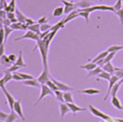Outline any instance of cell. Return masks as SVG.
Instances as JSON below:
<instances>
[{
  "label": "cell",
  "instance_id": "obj_1",
  "mask_svg": "<svg viewBox=\"0 0 123 122\" xmlns=\"http://www.w3.org/2000/svg\"><path fill=\"white\" fill-rule=\"evenodd\" d=\"M36 49L39 50L40 56H41V61H42V64H43V68L44 69H48V62H47V57H48V49H49V45L46 44V42L42 39H38L37 41V45L36 47L33 49V51H35Z\"/></svg>",
  "mask_w": 123,
  "mask_h": 122
},
{
  "label": "cell",
  "instance_id": "obj_2",
  "mask_svg": "<svg viewBox=\"0 0 123 122\" xmlns=\"http://www.w3.org/2000/svg\"><path fill=\"white\" fill-rule=\"evenodd\" d=\"M46 95H53V96H55V94H54V91L52 90V89H50L45 84H43V85H40V94H39V96H38V98H37V102H35V105H37Z\"/></svg>",
  "mask_w": 123,
  "mask_h": 122
},
{
  "label": "cell",
  "instance_id": "obj_3",
  "mask_svg": "<svg viewBox=\"0 0 123 122\" xmlns=\"http://www.w3.org/2000/svg\"><path fill=\"white\" fill-rule=\"evenodd\" d=\"M88 110H90V112H91L93 115H95V116H97V117H100V118H102V119H104V120H111V119L108 114L102 112L101 110H99L98 109H96V108H95L94 106H92V105H88Z\"/></svg>",
  "mask_w": 123,
  "mask_h": 122
},
{
  "label": "cell",
  "instance_id": "obj_4",
  "mask_svg": "<svg viewBox=\"0 0 123 122\" xmlns=\"http://www.w3.org/2000/svg\"><path fill=\"white\" fill-rule=\"evenodd\" d=\"M32 39V40H36V41H37L38 39H40L39 38V36L38 35H37L36 33H34V32H32V31H27L23 36H21V37H16V38H14V41H17V40H21V39Z\"/></svg>",
  "mask_w": 123,
  "mask_h": 122
},
{
  "label": "cell",
  "instance_id": "obj_5",
  "mask_svg": "<svg viewBox=\"0 0 123 122\" xmlns=\"http://www.w3.org/2000/svg\"><path fill=\"white\" fill-rule=\"evenodd\" d=\"M1 89H2V91L4 92V95H5V97H6V100H7V103H8V105H9V107H10V109H11V110H13V106H14V103H15V101L16 100H14V98H13V96L7 90V88L5 87V85L4 86H2L1 87Z\"/></svg>",
  "mask_w": 123,
  "mask_h": 122
},
{
  "label": "cell",
  "instance_id": "obj_6",
  "mask_svg": "<svg viewBox=\"0 0 123 122\" xmlns=\"http://www.w3.org/2000/svg\"><path fill=\"white\" fill-rule=\"evenodd\" d=\"M118 81H119V78H118L116 75L112 74V75H111V79L109 80V86H108V90H107V93H106L105 97L103 98V100H104V101H106V100H107V98L110 96V94H111V90L112 86H113V85H114Z\"/></svg>",
  "mask_w": 123,
  "mask_h": 122
},
{
  "label": "cell",
  "instance_id": "obj_7",
  "mask_svg": "<svg viewBox=\"0 0 123 122\" xmlns=\"http://www.w3.org/2000/svg\"><path fill=\"white\" fill-rule=\"evenodd\" d=\"M50 78H51V76L49 75L48 69H44V68H43L42 72L38 75V77H37V80L38 81V83H39L40 85H43V84H46V82H47Z\"/></svg>",
  "mask_w": 123,
  "mask_h": 122
},
{
  "label": "cell",
  "instance_id": "obj_8",
  "mask_svg": "<svg viewBox=\"0 0 123 122\" xmlns=\"http://www.w3.org/2000/svg\"><path fill=\"white\" fill-rule=\"evenodd\" d=\"M13 110L16 112V114L19 116V118L22 121H25V117H24V114H23V111H22V107H21V101L20 100L15 101L14 106H13Z\"/></svg>",
  "mask_w": 123,
  "mask_h": 122
},
{
  "label": "cell",
  "instance_id": "obj_9",
  "mask_svg": "<svg viewBox=\"0 0 123 122\" xmlns=\"http://www.w3.org/2000/svg\"><path fill=\"white\" fill-rule=\"evenodd\" d=\"M51 80L54 82V84L57 85V87H58V90H62V91H71L73 88L71 87V86H69V85H65L64 83H62V82H60V81H57V80H55V79H53V78H51Z\"/></svg>",
  "mask_w": 123,
  "mask_h": 122
},
{
  "label": "cell",
  "instance_id": "obj_10",
  "mask_svg": "<svg viewBox=\"0 0 123 122\" xmlns=\"http://www.w3.org/2000/svg\"><path fill=\"white\" fill-rule=\"evenodd\" d=\"M66 104H67V106L69 107L70 111L73 112V115H75L76 112H78V111H86V108H81V107L77 106V105L74 104V103H66Z\"/></svg>",
  "mask_w": 123,
  "mask_h": 122
},
{
  "label": "cell",
  "instance_id": "obj_11",
  "mask_svg": "<svg viewBox=\"0 0 123 122\" xmlns=\"http://www.w3.org/2000/svg\"><path fill=\"white\" fill-rule=\"evenodd\" d=\"M111 105H112L115 109L120 110H123V106L121 105L120 100H119V98H118L116 95H115V96H112V97L111 98Z\"/></svg>",
  "mask_w": 123,
  "mask_h": 122
},
{
  "label": "cell",
  "instance_id": "obj_12",
  "mask_svg": "<svg viewBox=\"0 0 123 122\" xmlns=\"http://www.w3.org/2000/svg\"><path fill=\"white\" fill-rule=\"evenodd\" d=\"M60 111H61V119H62L64 117V115L70 111V109L66 103H61L60 104Z\"/></svg>",
  "mask_w": 123,
  "mask_h": 122
},
{
  "label": "cell",
  "instance_id": "obj_13",
  "mask_svg": "<svg viewBox=\"0 0 123 122\" xmlns=\"http://www.w3.org/2000/svg\"><path fill=\"white\" fill-rule=\"evenodd\" d=\"M78 16H79V10L76 9V10L72 11L71 12H69V13L66 15V17H64V22L66 23V22H68V21H70V20H72V19L77 18Z\"/></svg>",
  "mask_w": 123,
  "mask_h": 122
},
{
  "label": "cell",
  "instance_id": "obj_14",
  "mask_svg": "<svg viewBox=\"0 0 123 122\" xmlns=\"http://www.w3.org/2000/svg\"><path fill=\"white\" fill-rule=\"evenodd\" d=\"M23 84L25 85L33 86V87H39L40 86V84L38 83L37 80H35V78L34 79H31V80H25V81H23Z\"/></svg>",
  "mask_w": 123,
  "mask_h": 122
},
{
  "label": "cell",
  "instance_id": "obj_15",
  "mask_svg": "<svg viewBox=\"0 0 123 122\" xmlns=\"http://www.w3.org/2000/svg\"><path fill=\"white\" fill-rule=\"evenodd\" d=\"M102 69L104 70V71H106V72H108V73H110V74H114V71H115V69H114V66L111 64V62L110 61V62H107V63H105L103 66H102Z\"/></svg>",
  "mask_w": 123,
  "mask_h": 122
},
{
  "label": "cell",
  "instance_id": "obj_16",
  "mask_svg": "<svg viewBox=\"0 0 123 122\" xmlns=\"http://www.w3.org/2000/svg\"><path fill=\"white\" fill-rule=\"evenodd\" d=\"M110 52L108 51V50H106V51H103V52H101V53H99L95 58H93L92 60H91V62H94V63H96L98 61H100V60H103V59H105L106 57H107V55L109 54Z\"/></svg>",
  "mask_w": 123,
  "mask_h": 122
},
{
  "label": "cell",
  "instance_id": "obj_17",
  "mask_svg": "<svg viewBox=\"0 0 123 122\" xmlns=\"http://www.w3.org/2000/svg\"><path fill=\"white\" fill-rule=\"evenodd\" d=\"M14 12H15V16H16V18H17V20H18V22H20V23H25V20H26V16L19 11V9H15V11H14Z\"/></svg>",
  "mask_w": 123,
  "mask_h": 122
},
{
  "label": "cell",
  "instance_id": "obj_18",
  "mask_svg": "<svg viewBox=\"0 0 123 122\" xmlns=\"http://www.w3.org/2000/svg\"><path fill=\"white\" fill-rule=\"evenodd\" d=\"M27 29L28 30H30V31H32V32H34V33H36L37 35H40V24H38V23H35V24H33V25H31V26H28L27 27Z\"/></svg>",
  "mask_w": 123,
  "mask_h": 122
},
{
  "label": "cell",
  "instance_id": "obj_19",
  "mask_svg": "<svg viewBox=\"0 0 123 122\" xmlns=\"http://www.w3.org/2000/svg\"><path fill=\"white\" fill-rule=\"evenodd\" d=\"M63 13H64V7H62V6H59V7L55 8L54 11H53V16L54 17L61 16Z\"/></svg>",
  "mask_w": 123,
  "mask_h": 122
},
{
  "label": "cell",
  "instance_id": "obj_20",
  "mask_svg": "<svg viewBox=\"0 0 123 122\" xmlns=\"http://www.w3.org/2000/svg\"><path fill=\"white\" fill-rule=\"evenodd\" d=\"M64 25H65V22H64V18H63V19H62L61 21L57 22L56 24L52 25V27H51L50 31H59L61 28H63V27H64Z\"/></svg>",
  "mask_w": 123,
  "mask_h": 122
},
{
  "label": "cell",
  "instance_id": "obj_21",
  "mask_svg": "<svg viewBox=\"0 0 123 122\" xmlns=\"http://www.w3.org/2000/svg\"><path fill=\"white\" fill-rule=\"evenodd\" d=\"M79 92H82V93L87 94V95H94V94H99L100 90L99 89H95V88H86V89L80 90Z\"/></svg>",
  "mask_w": 123,
  "mask_h": 122
},
{
  "label": "cell",
  "instance_id": "obj_22",
  "mask_svg": "<svg viewBox=\"0 0 123 122\" xmlns=\"http://www.w3.org/2000/svg\"><path fill=\"white\" fill-rule=\"evenodd\" d=\"M18 117H19V116L16 114V112H15L14 110H11V112L9 113L7 119H6L4 122H14Z\"/></svg>",
  "mask_w": 123,
  "mask_h": 122
},
{
  "label": "cell",
  "instance_id": "obj_23",
  "mask_svg": "<svg viewBox=\"0 0 123 122\" xmlns=\"http://www.w3.org/2000/svg\"><path fill=\"white\" fill-rule=\"evenodd\" d=\"M102 67L101 66H96L94 69H92V70H90V71H88V74H87V76L86 77H92V76H98L99 75V73H101L102 72Z\"/></svg>",
  "mask_w": 123,
  "mask_h": 122
},
{
  "label": "cell",
  "instance_id": "obj_24",
  "mask_svg": "<svg viewBox=\"0 0 123 122\" xmlns=\"http://www.w3.org/2000/svg\"><path fill=\"white\" fill-rule=\"evenodd\" d=\"M0 63H1V64H3V65H5V66H11L12 64H13V63L10 61L9 57H8V56H6L5 54L0 58Z\"/></svg>",
  "mask_w": 123,
  "mask_h": 122
},
{
  "label": "cell",
  "instance_id": "obj_25",
  "mask_svg": "<svg viewBox=\"0 0 123 122\" xmlns=\"http://www.w3.org/2000/svg\"><path fill=\"white\" fill-rule=\"evenodd\" d=\"M14 64H16L19 67H25L26 66V63L24 62V60H23V57H22V51L19 52V57L16 59Z\"/></svg>",
  "mask_w": 123,
  "mask_h": 122
},
{
  "label": "cell",
  "instance_id": "obj_26",
  "mask_svg": "<svg viewBox=\"0 0 123 122\" xmlns=\"http://www.w3.org/2000/svg\"><path fill=\"white\" fill-rule=\"evenodd\" d=\"M63 100L64 103H73V95L70 91H64L63 92Z\"/></svg>",
  "mask_w": 123,
  "mask_h": 122
},
{
  "label": "cell",
  "instance_id": "obj_27",
  "mask_svg": "<svg viewBox=\"0 0 123 122\" xmlns=\"http://www.w3.org/2000/svg\"><path fill=\"white\" fill-rule=\"evenodd\" d=\"M96 63H94V62H87V63H86V64H84V65H80V68L81 69H85V70H87V71H90V70H92V69H94L95 67H96Z\"/></svg>",
  "mask_w": 123,
  "mask_h": 122
},
{
  "label": "cell",
  "instance_id": "obj_28",
  "mask_svg": "<svg viewBox=\"0 0 123 122\" xmlns=\"http://www.w3.org/2000/svg\"><path fill=\"white\" fill-rule=\"evenodd\" d=\"M75 6L77 8H81V9H84V8H87V7H90V3L86 0H81L80 2L78 3H75Z\"/></svg>",
  "mask_w": 123,
  "mask_h": 122
},
{
  "label": "cell",
  "instance_id": "obj_29",
  "mask_svg": "<svg viewBox=\"0 0 123 122\" xmlns=\"http://www.w3.org/2000/svg\"><path fill=\"white\" fill-rule=\"evenodd\" d=\"M3 79H4L5 84H7V83L10 82L11 80H12V73H11V72H9L7 69H5V70H4V77H3Z\"/></svg>",
  "mask_w": 123,
  "mask_h": 122
},
{
  "label": "cell",
  "instance_id": "obj_30",
  "mask_svg": "<svg viewBox=\"0 0 123 122\" xmlns=\"http://www.w3.org/2000/svg\"><path fill=\"white\" fill-rule=\"evenodd\" d=\"M54 94H55V97L57 98L58 101H60L61 103H64V100H63V91H62V90H56V91H54Z\"/></svg>",
  "mask_w": 123,
  "mask_h": 122
},
{
  "label": "cell",
  "instance_id": "obj_31",
  "mask_svg": "<svg viewBox=\"0 0 123 122\" xmlns=\"http://www.w3.org/2000/svg\"><path fill=\"white\" fill-rule=\"evenodd\" d=\"M5 41V32H4V26L2 22L0 21V45L4 44Z\"/></svg>",
  "mask_w": 123,
  "mask_h": 122
},
{
  "label": "cell",
  "instance_id": "obj_32",
  "mask_svg": "<svg viewBox=\"0 0 123 122\" xmlns=\"http://www.w3.org/2000/svg\"><path fill=\"white\" fill-rule=\"evenodd\" d=\"M78 10H79V16L84 17V18L86 19V22L88 23V21H89V12H85V11H82V10H80V9H78Z\"/></svg>",
  "mask_w": 123,
  "mask_h": 122
},
{
  "label": "cell",
  "instance_id": "obj_33",
  "mask_svg": "<svg viewBox=\"0 0 123 122\" xmlns=\"http://www.w3.org/2000/svg\"><path fill=\"white\" fill-rule=\"evenodd\" d=\"M98 77H99L100 79H104V80H108V81H109V80L111 79V74H110V73H108V72L102 70V72L99 73Z\"/></svg>",
  "mask_w": 123,
  "mask_h": 122
},
{
  "label": "cell",
  "instance_id": "obj_34",
  "mask_svg": "<svg viewBox=\"0 0 123 122\" xmlns=\"http://www.w3.org/2000/svg\"><path fill=\"white\" fill-rule=\"evenodd\" d=\"M45 85H47V86H48L50 89H52L53 91H56V90H58V87H57V85L54 84V82L51 80V78H50V79H49V80L46 82V84H45Z\"/></svg>",
  "mask_w": 123,
  "mask_h": 122
},
{
  "label": "cell",
  "instance_id": "obj_35",
  "mask_svg": "<svg viewBox=\"0 0 123 122\" xmlns=\"http://www.w3.org/2000/svg\"><path fill=\"white\" fill-rule=\"evenodd\" d=\"M123 49V45H111L108 48L109 52H117Z\"/></svg>",
  "mask_w": 123,
  "mask_h": 122
},
{
  "label": "cell",
  "instance_id": "obj_36",
  "mask_svg": "<svg viewBox=\"0 0 123 122\" xmlns=\"http://www.w3.org/2000/svg\"><path fill=\"white\" fill-rule=\"evenodd\" d=\"M4 32H5V41H7L9 36L13 32V30L9 26H4Z\"/></svg>",
  "mask_w": 123,
  "mask_h": 122
},
{
  "label": "cell",
  "instance_id": "obj_37",
  "mask_svg": "<svg viewBox=\"0 0 123 122\" xmlns=\"http://www.w3.org/2000/svg\"><path fill=\"white\" fill-rule=\"evenodd\" d=\"M115 54H116V52H110V53L107 55V57L104 59V63H107V62L111 61V60L114 58Z\"/></svg>",
  "mask_w": 123,
  "mask_h": 122
},
{
  "label": "cell",
  "instance_id": "obj_38",
  "mask_svg": "<svg viewBox=\"0 0 123 122\" xmlns=\"http://www.w3.org/2000/svg\"><path fill=\"white\" fill-rule=\"evenodd\" d=\"M119 87H120V85L118 84V82L112 86V88H111V94L110 95H111V97L112 96H115L116 95V93H117V91L119 90Z\"/></svg>",
  "mask_w": 123,
  "mask_h": 122
},
{
  "label": "cell",
  "instance_id": "obj_39",
  "mask_svg": "<svg viewBox=\"0 0 123 122\" xmlns=\"http://www.w3.org/2000/svg\"><path fill=\"white\" fill-rule=\"evenodd\" d=\"M52 27V25L48 24V23H43V24H40V32H45V31H48L50 30Z\"/></svg>",
  "mask_w": 123,
  "mask_h": 122
},
{
  "label": "cell",
  "instance_id": "obj_40",
  "mask_svg": "<svg viewBox=\"0 0 123 122\" xmlns=\"http://www.w3.org/2000/svg\"><path fill=\"white\" fill-rule=\"evenodd\" d=\"M18 74L20 75V77L22 78L23 81L25 80H31V79H34V77L30 74H26V73H22V72H18Z\"/></svg>",
  "mask_w": 123,
  "mask_h": 122
},
{
  "label": "cell",
  "instance_id": "obj_41",
  "mask_svg": "<svg viewBox=\"0 0 123 122\" xmlns=\"http://www.w3.org/2000/svg\"><path fill=\"white\" fill-rule=\"evenodd\" d=\"M19 68H20L19 66H17L16 64H14V63H13V64H12L11 66H9V67L7 68V70H8L9 72H11V73H13V72H16Z\"/></svg>",
  "mask_w": 123,
  "mask_h": 122
},
{
  "label": "cell",
  "instance_id": "obj_42",
  "mask_svg": "<svg viewBox=\"0 0 123 122\" xmlns=\"http://www.w3.org/2000/svg\"><path fill=\"white\" fill-rule=\"evenodd\" d=\"M113 8H114L115 12H116V11H118V10H120V9H122V8H123L122 0H117V1L115 2V4L113 5Z\"/></svg>",
  "mask_w": 123,
  "mask_h": 122
},
{
  "label": "cell",
  "instance_id": "obj_43",
  "mask_svg": "<svg viewBox=\"0 0 123 122\" xmlns=\"http://www.w3.org/2000/svg\"><path fill=\"white\" fill-rule=\"evenodd\" d=\"M115 13H116V15L118 16V18H119V20H120V23L123 25V8L120 9V10H118V11H116Z\"/></svg>",
  "mask_w": 123,
  "mask_h": 122
},
{
  "label": "cell",
  "instance_id": "obj_44",
  "mask_svg": "<svg viewBox=\"0 0 123 122\" xmlns=\"http://www.w3.org/2000/svg\"><path fill=\"white\" fill-rule=\"evenodd\" d=\"M76 6H68V7H64V13L65 14H68L69 12H71L72 11L76 10Z\"/></svg>",
  "mask_w": 123,
  "mask_h": 122
},
{
  "label": "cell",
  "instance_id": "obj_45",
  "mask_svg": "<svg viewBox=\"0 0 123 122\" xmlns=\"http://www.w3.org/2000/svg\"><path fill=\"white\" fill-rule=\"evenodd\" d=\"M8 6L10 7L11 12H14V11H15V9H16V6H15V0H11V2L8 4Z\"/></svg>",
  "mask_w": 123,
  "mask_h": 122
},
{
  "label": "cell",
  "instance_id": "obj_46",
  "mask_svg": "<svg viewBox=\"0 0 123 122\" xmlns=\"http://www.w3.org/2000/svg\"><path fill=\"white\" fill-rule=\"evenodd\" d=\"M12 80L14 81H22V78L18 74V72H13L12 73Z\"/></svg>",
  "mask_w": 123,
  "mask_h": 122
},
{
  "label": "cell",
  "instance_id": "obj_47",
  "mask_svg": "<svg viewBox=\"0 0 123 122\" xmlns=\"http://www.w3.org/2000/svg\"><path fill=\"white\" fill-rule=\"evenodd\" d=\"M8 115H9L8 113H6V112H4V111H1V110H0V121L4 122V121L7 119Z\"/></svg>",
  "mask_w": 123,
  "mask_h": 122
},
{
  "label": "cell",
  "instance_id": "obj_48",
  "mask_svg": "<svg viewBox=\"0 0 123 122\" xmlns=\"http://www.w3.org/2000/svg\"><path fill=\"white\" fill-rule=\"evenodd\" d=\"M62 3L64 5V7H68V6H75V3L71 2V1H67V0H62Z\"/></svg>",
  "mask_w": 123,
  "mask_h": 122
},
{
  "label": "cell",
  "instance_id": "obj_49",
  "mask_svg": "<svg viewBox=\"0 0 123 122\" xmlns=\"http://www.w3.org/2000/svg\"><path fill=\"white\" fill-rule=\"evenodd\" d=\"M2 24H3V26H9V27H11L12 22H11V20L9 18H5V19L2 20Z\"/></svg>",
  "mask_w": 123,
  "mask_h": 122
},
{
  "label": "cell",
  "instance_id": "obj_50",
  "mask_svg": "<svg viewBox=\"0 0 123 122\" xmlns=\"http://www.w3.org/2000/svg\"><path fill=\"white\" fill-rule=\"evenodd\" d=\"M25 24H26V26L28 27V26H31V25L35 24V21H34L32 18H29V17H27V18H26V20H25Z\"/></svg>",
  "mask_w": 123,
  "mask_h": 122
},
{
  "label": "cell",
  "instance_id": "obj_51",
  "mask_svg": "<svg viewBox=\"0 0 123 122\" xmlns=\"http://www.w3.org/2000/svg\"><path fill=\"white\" fill-rule=\"evenodd\" d=\"M8 57H9L10 61H11L12 63H14V62H15V61H16V59H17V58H16V56H15V54H10Z\"/></svg>",
  "mask_w": 123,
  "mask_h": 122
},
{
  "label": "cell",
  "instance_id": "obj_52",
  "mask_svg": "<svg viewBox=\"0 0 123 122\" xmlns=\"http://www.w3.org/2000/svg\"><path fill=\"white\" fill-rule=\"evenodd\" d=\"M8 6L6 0H0V10H4Z\"/></svg>",
  "mask_w": 123,
  "mask_h": 122
},
{
  "label": "cell",
  "instance_id": "obj_53",
  "mask_svg": "<svg viewBox=\"0 0 123 122\" xmlns=\"http://www.w3.org/2000/svg\"><path fill=\"white\" fill-rule=\"evenodd\" d=\"M38 24H43V23H47V17L46 16H42L37 20Z\"/></svg>",
  "mask_w": 123,
  "mask_h": 122
},
{
  "label": "cell",
  "instance_id": "obj_54",
  "mask_svg": "<svg viewBox=\"0 0 123 122\" xmlns=\"http://www.w3.org/2000/svg\"><path fill=\"white\" fill-rule=\"evenodd\" d=\"M14 17H16V16H15V12H7V18L12 19V18H14Z\"/></svg>",
  "mask_w": 123,
  "mask_h": 122
},
{
  "label": "cell",
  "instance_id": "obj_55",
  "mask_svg": "<svg viewBox=\"0 0 123 122\" xmlns=\"http://www.w3.org/2000/svg\"><path fill=\"white\" fill-rule=\"evenodd\" d=\"M4 53H5V47H4V44H2L0 45V58L4 55Z\"/></svg>",
  "mask_w": 123,
  "mask_h": 122
},
{
  "label": "cell",
  "instance_id": "obj_56",
  "mask_svg": "<svg viewBox=\"0 0 123 122\" xmlns=\"http://www.w3.org/2000/svg\"><path fill=\"white\" fill-rule=\"evenodd\" d=\"M5 85H6V84H5V82H4V79L1 78V79H0V88H1L2 86H4Z\"/></svg>",
  "mask_w": 123,
  "mask_h": 122
},
{
  "label": "cell",
  "instance_id": "obj_57",
  "mask_svg": "<svg viewBox=\"0 0 123 122\" xmlns=\"http://www.w3.org/2000/svg\"><path fill=\"white\" fill-rule=\"evenodd\" d=\"M118 84H119V85H122V84H123V78H121V79H120V80H119V81H118Z\"/></svg>",
  "mask_w": 123,
  "mask_h": 122
},
{
  "label": "cell",
  "instance_id": "obj_58",
  "mask_svg": "<svg viewBox=\"0 0 123 122\" xmlns=\"http://www.w3.org/2000/svg\"><path fill=\"white\" fill-rule=\"evenodd\" d=\"M115 121H117V122H123V120L122 119H118V118H116V119H114Z\"/></svg>",
  "mask_w": 123,
  "mask_h": 122
},
{
  "label": "cell",
  "instance_id": "obj_59",
  "mask_svg": "<svg viewBox=\"0 0 123 122\" xmlns=\"http://www.w3.org/2000/svg\"><path fill=\"white\" fill-rule=\"evenodd\" d=\"M122 3H123V0H122Z\"/></svg>",
  "mask_w": 123,
  "mask_h": 122
},
{
  "label": "cell",
  "instance_id": "obj_60",
  "mask_svg": "<svg viewBox=\"0 0 123 122\" xmlns=\"http://www.w3.org/2000/svg\"><path fill=\"white\" fill-rule=\"evenodd\" d=\"M100 1H102V0H100Z\"/></svg>",
  "mask_w": 123,
  "mask_h": 122
},
{
  "label": "cell",
  "instance_id": "obj_61",
  "mask_svg": "<svg viewBox=\"0 0 123 122\" xmlns=\"http://www.w3.org/2000/svg\"><path fill=\"white\" fill-rule=\"evenodd\" d=\"M0 122H2V121H0Z\"/></svg>",
  "mask_w": 123,
  "mask_h": 122
}]
</instances>
